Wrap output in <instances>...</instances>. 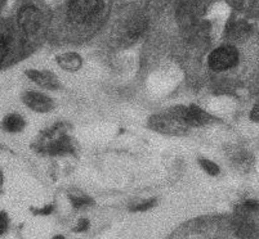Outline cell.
Here are the masks:
<instances>
[{"label":"cell","mask_w":259,"mask_h":239,"mask_svg":"<svg viewBox=\"0 0 259 239\" xmlns=\"http://www.w3.org/2000/svg\"><path fill=\"white\" fill-rule=\"evenodd\" d=\"M101 0H71L69 6V17L75 23H84L100 13Z\"/></svg>","instance_id":"cell-1"},{"label":"cell","mask_w":259,"mask_h":239,"mask_svg":"<svg viewBox=\"0 0 259 239\" xmlns=\"http://www.w3.org/2000/svg\"><path fill=\"white\" fill-rule=\"evenodd\" d=\"M237 58L239 54L234 46H221L211 53L209 63L211 69L215 71H223L234 67L237 62Z\"/></svg>","instance_id":"cell-2"},{"label":"cell","mask_w":259,"mask_h":239,"mask_svg":"<svg viewBox=\"0 0 259 239\" xmlns=\"http://www.w3.org/2000/svg\"><path fill=\"white\" fill-rule=\"evenodd\" d=\"M41 16L34 7H25L18 15V25L26 34H34L39 30Z\"/></svg>","instance_id":"cell-3"},{"label":"cell","mask_w":259,"mask_h":239,"mask_svg":"<svg viewBox=\"0 0 259 239\" xmlns=\"http://www.w3.org/2000/svg\"><path fill=\"white\" fill-rule=\"evenodd\" d=\"M174 114H176V118L182 119L183 123L192 126L204 125L209 119L208 114L195 105H191L188 108H178L174 112Z\"/></svg>","instance_id":"cell-4"},{"label":"cell","mask_w":259,"mask_h":239,"mask_svg":"<svg viewBox=\"0 0 259 239\" xmlns=\"http://www.w3.org/2000/svg\"><path fill=\"white\" fill-rule=\"evenodd\" d=\"M25 102L30 108L39 112L48 111L52 105L51 100L46 95L40 94V93H27L25 97Z\"/></svg>","instance_id":"cell-5"},{"label":"cell","mask_w":259,"mask_h":239,"mask_svg":"<svg viewBox=\"0 0 259 239\" xmlns=\"http://www.w3.org/2000/svg\"><path fill=\"white\" fill-rule=\"evenodd\" d=\"M23 126H25V121L18 114H11V116L4 119V128H6V130L11 131V133L21 131Z\"/></svg>","instance_id":"cell-6"},{"label":"cell","mask_w":259,"mask_h":239,"mask_svg":"<svg viewBox=\"0 0 259 239\" xmlns=\"http://www.w3.org/2000/svg\"><path fill=\"white\" fill-rule=\"evenodd\" d=\"M29 76L30 79L36 81V83L40 84V85L48 86V88H53V86H56V81H54V79L52 77V75L44 74V72H39V71H30Z\"/></svg>","instance_id":"cell-7"},{"label":"cell","mask_w":259,"mask_h":239,"mask_svg":"<svg viewBox=\"0 0 259 239\" xmlns=\"http://www.w3.org/2000/svg\"><path fill=\"white\" fill-rule=\"evenodd\" d=\"M200 165H201L202 168H204L206 172H209L210 175H217L218 172H220L218 166H217L214 162H211V161H208V159L202 158L201 161H200Z\"/></svg>","instance_id":"cell-8"},{"label":"cell","mask_w":259,"mask_h":239,"mask_svg":"<svg viewBox=\"0 0 259 239\" xmlns=\"http://www.w3.org/2000/svg\"><path fill=\"white\" fill-rule=\"evenodd\" d=\"M7 53H8V44H7L6 37L3 35H0V62H3Z\"/></svg>","instance_id":"cell-9"},{"label":"cell","mask_w":259,"mask_h":239,"mask_svg":"<svg viewBox=\"0 0 259 239\" xmlns=\"http://www.w3.org/2000/svg\"><path fill=\"white\" fill-rule=\"evenodd\" d=\"M151 206H152V202L150 201V202H145V203H142V205H138L137 207L134 208V210H136V211H145V210H148V208L151 207Z\"/></svg>","instance_id":"cell-10"},{"label":"cell","mask_w":259,"mask_h":239,"mask_svg":"<svg viewBox=\"0 0 259 239\" xmlns=\"http://www.w3.org/2000/svg\"><path fill=\"white\" fill-rule=\"evenodd\" d=\"M7 228V220H6V216L4 215H0V234L4 233V230H6Z\"/></svg>","instance_id":"cell-11"},{"label":"cell","mask_w":259,"mask_h":239,"mask_svg":"<svg viewBox=\"0 0 259 239\" xmlns=\"http://www.w3.org/2000/svg\"><path fill=\"white\" fill-rule=\"evenodd\" d=\"M87 228H88V222H87L85 220H83V221L80 222L79 226H77V228H76V230L77 231H81V230H84V229H87Z\"/></svg>","instance_id":"cell-12"},{"label":"cell","mask_w":259,"mask_h":239,"mask_svg":"<svg viewBox=\"0 0 259 239\" xmlns=\"http://www.w3.org/2000/svg\"><path fill=\"white\" fill-rule=\"evenodd\" d=\"M53 239H65V238H63V236H61V235H57V236H54Z\"/></svg>","instance_id":"cell-13"}]
</instances>
